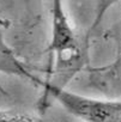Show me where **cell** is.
<instances>
[{"label": "cell", "mask_w": 121, "mask_h": 122, "mask_svg": "<svg viewBox=\"0 0 121 122\" xmlns=\"http://www.w3.org/2000/svg\"><path fill=\"white\" fill-rule=\"evenodd\" d=\"M48 51L55 55L56 83L53 85L65 89V85L84 65L86 50L85 43L72 28L60 0H54L52 5V37Z\"/></svg>", "instance_id": "cell-1"}, {"label": "cell", "mask_w": 121, "mask_h": 122, "mask_svg": "<svg viewBox=\"0 0 121 122\" xmlns=\"http://www.w3.org/2000/svg\"><path fill=\"white\" fill-rule=\"evenodd\" d=\"M44 97L54 98L67 112L83 122H121V99L83 96L43 81Z\"/></svg>", "instance_id": "cell-2"}, {"label": "cell", "mask_w": 121, "mask_h": 122, "mask_svg": "<svg viewBox=\"0 0 121 122\" xmlns=\"http://www.w3.org/2000/svg\"><path fill=\"white\" fill-rule=\"evenodd\" d=\"M0 73H4L7 76L21 77L26 80H30L34 84H37L41 86L43 85V81L40 80L35 74H32V72L17 57L15 51L6 43L1 30H0ZM0 93L7 95L1 83H0Z\"/></svg>", "instance_id": "cell-3"}, {"label": "cell", "mask_w": 121, "mask_h": 122, "mask_svg": "<svg viewBox=\"0 0 121 122\" xmlns=\"http://www.w3.org/2000/svg\"><path fill=\"white\" fill-rule=\"evenodd\" d=\"M0 122H40L35 116L15 110H0Z\"/></svg>", "instance_id": "cell-4"}]
</instances>
